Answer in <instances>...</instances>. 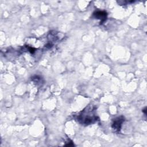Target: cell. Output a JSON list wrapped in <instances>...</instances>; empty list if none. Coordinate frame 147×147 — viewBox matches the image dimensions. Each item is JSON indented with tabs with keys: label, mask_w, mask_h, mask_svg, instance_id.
I'll return each instance as SVG.
<instances>
[{
	"label": "cell",
	"mask_w": 147,
	"mask_h": 147,
	"mask_svg": "<svg viewBox=\"0 0 147 147\" xmlns=\"http://www.w3.org/2000/svg\"><path fill=\"white\" fill-rule=\"evenodd\" d=\"M96 107L94 106H88L78 115V121L82 125H90L97 120L95 115Z\"/></svg>",
	"instance_id": "cell-1"
},
{
	"label": "cell",
	"mask_w": 147,
	"mask_h": 147,
	"mask_svg": "<svg viewBox=\"0 0 147 147\" xmlns=\"http://www.w3.org/2000/svg\"><path fill=\"white\" fill-rule=\"evenodd\" d=\"M125 121V118L122 116L119 117L114 119L112 123L111 127L116 132H119L123 122Z\"/></svg>",
	"instance_id": "cell-2"
},
{
	"label": "cell",
	"mask_w": 147,
	"mask_h": 147,
	"mask_svg": "<svg viewBox=\"0 0 147 147\" xmlns=\"http://www.w3.org/2000/svg\"><path fill=\"white\" fill-rule=\"evenodd\" d=\"M93 16L95 19L100 20V24H102L107 19V14L105 11H96L93 13Z\"/></svg>",
	"instance_id": "cell-3"
}]
</instances>
